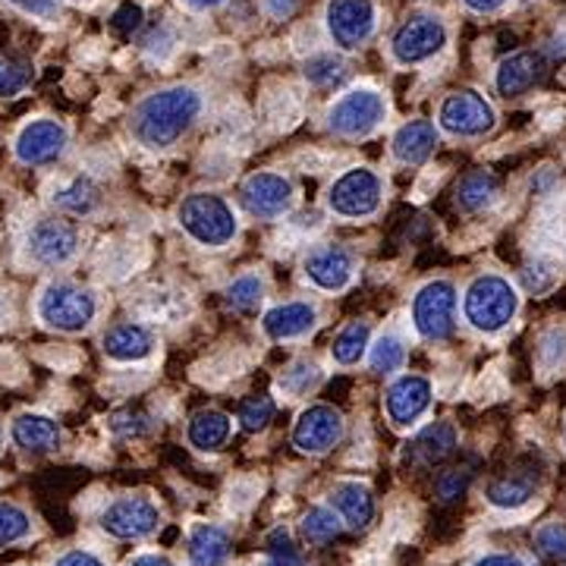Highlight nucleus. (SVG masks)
Instances as JSON below:
<instances>
[{
	"label": "nucleus",
	"instance_id": "1",
	"mask_svg": "<svg viewBox=\"0 0 566 566\" xmlns=\"http://www.w3.org/2000/svg\"><path fill=\"white\" fill-rule=\"evenodd\" d=\"M205 111V95L192 85H167L142 98L133 111L129 129L139 145L151 151H164L199 123Z\"/></svg>",
	"mask_w": 566,
	"mask_h": 566
},
{
	"label": "nucleus",
	"instance_id": "2",
	"mask_svg": "<svg viewBox=\"0 0 566 566\" xmlns=\"http://www.w3.org/2000/svg\"><path fill=\"white\" fill-rule=\"evenodd\" d=\"M520 315V290L510 277L501 274H479L465 286L463 318L475 334L497 337Z\"/></svg>",
	"mask_w": 566,
	"mask_h": 566
},
{
	"label": "nucleus",
	"instance_id": "3",
	"mask_svg": "<svg viewBox=\"0 0 566 566\" xmlns=\"http://www.w3.org/2000/svg\"><path fill=\"white\" fill-rule=\"evenodd\" d=\"M177 218H180L182 230L205 249H223L227 243H233L237 233H240V221H237L233 208L214 192L186 196Z\"/></svg>",
	"mask_w": 566,
	"mask_h": 566
},
{
	"label": "nucleus",
	"instance_id": "4",
	"mask_svg": "<svg viewBox=\"0 0 566 566\" xmlns=\"http://www.w3.org/2000/svg\"><path fill=\"white\" fill-rule=\"evenodd\" d=\"M39 318L51 331L82 334L98 318V300L92 290H85L80 283L51 281L39 296Z\"/></svg>",
	"mask_w": 566,
	"mask_h": 566
},
{
	"label": "nucleus",
	"instance_id": "5",
	"mask_svg": "<svg viewBox=\"0 0 566 566\" xmlns=\"http://www.w3.org/2000/svg\"><path fill=\"white\" fill-rule=\"evenodd\" d=\"M387 120V98L378 88H349L327 111V129L344 139H365Z\"/></svg>",
	"mask_w": 566,
	"mask_h": 566
},
{
	"label": "nucleus",
	"instance_id": "6",
	"mask_svg": "<svg viewBox=\"0 0 566 566\" xmlns=\"http://www.w3.org/2000/svg\"><path fill=\"white\" fill-rule=\"evenodd\" d=\"M381 202H385V180L368 167L346 170L327 189L331 214H337L344 221H365L381 208Z\"/></svg>",
	"mask_w": 566,
	"mask_h": 566
},
{
	"label": "nucleus",
	"instance_id": "7",
	"mask_svg": "<svg viewBox=\"0 0 566 566\" xmlns=\"http://www.w3.org/2000/svg\"><path fill=\"white\" fill-rule=\"evenodd\" d=\"M447 22L438 13H412L390 39V57L397 66H419L447 48Z\"/></svg>",
	"mask_w": 566,
	"mask_h": 566
},
{
	"label": "nucleus",
	"instance_id": "8",
	"mask_svg": "<svg viewBox=\"0 0 566 566\" xmlns=\"http://www.w3.org/2000/svg\"><path fill=\"white\" fill-rule=\"evenodd\" d=\"M412 327L422 340H447L457 327V286L450 281H428L412 296Z\"/></svg>",
	"mask_w": 566,
	"mask_h": 566
},
{
	"label": "nucleus",
	"instance_id": "9",
	"mask_svg": "<svg viewBox=\"0 0 566 566\" xmlns=\"http://www.w3.org/2000/svg\"><path fill=\"white\" fill-rule=\"evenodd\" d=\"M82 249L80 230L70 221L57 218H41L29 227L25 240H22V255L25 262L41 264V268H63L70 264Z\"/></svg>",
	"mask_w": 566,
	"mask_h": 566
},
{
	"label": "nucleus",
	"instance_id": "10",
	"mask_svg": "<svg viewBox=\"0 0 566 566\" xmlns=\"http://www.w3.org/2000/svg\"><path fill=\"white\" fill-rule=\"evenodd\" d=\"M438 126L447 136H457V139H482L497 126V111L485 95H479L472 88H460V92H450L441 102Z\"/></svg>",
	"mask_w": 566,
	"mask_h": 566
},
{
	"label": "nucleus",
	"instance_id": "11",
	"mask_svg": "<svg viewBox=\"0 0 566 566\" xmlns=\"http://www.w3.org/2000/svg\"><path fill=\"white\" fill-rule=\"evenodd\" d=\"M324 25L340 51H359L378 29L375 0H327Z\"/></svg>",
	"mask_w": 566,
	"mask_h": 566
},
{
	"label": "nucleus",
	"instance_id": "12",
	"mask_svg": "<svg viewBox=\"0 0 566 566\" xmlns=\"http://www.w3.org/2000/svg\"><path fill=\"white\" fill-rule=\"evenodd\" d=\"M102 528L111 538L139 542V538H148V535H155L161 528V510L151 504L148 497H139V494L117 497L102 513Z\"/></svg>",
	"mask_w": 566,
	"mask_h": 566
},
{
	"label": "nucleus",
	"instance_id": "13",
	"mask_svg": "<svg viewBox=\"0 0 566 566\" xmlns=\"http://www.w3.org/2000/svg\"><path fill=\"white\" fill-rule=\"evenodd\" d=\"M240 202L252 218L274 221V218H283L293 208L296 189L283 174H252L240 189Z\"/></svg>",
	"mask_w": 566,
	"mask_h": 566
},
{
	"label": "nucleus",
	"instance_id": "14",
	"mask_svg": "<svg viewBox=\"0 0 566 566\" xmlns=\"http://www.w3.org/2000/svg\"><path fill=\"white\" fill-rule=\"evenodd\" d=\"M70 145V129L61 120H51V117H39V120H29L17 133L13 142V151H17V161L29 164V167H41V164H51L61 158Z\"/></svg>",
	"mask_w": 566,
	"mask_h": 566
},
{
	"label": "nucleus",
	"instance_id": "15",
	"mask_svg": "<svg viewBox=\"0 0 566 566\" xmlns=\"http://www.w3.org/2000/svg\"><path fill=\"white\" fill-rule=\"evenodd\" d=\"M305 281L322 293H344L356 277V255L344 245H318L305 255Z\"/></svg>",
	"mask_w": 566,
	"mask_h": 566
},
{
	"label": "nucleus",
	"instance_id": "16",
	"mask_svg": "<svg viewBox=\"0 0 566 566\" xmlns=\"http://www.w3.org/2000/svg\"><path fill=\"white\" fill-rule=\"evenodd\" d=\"M344 438V416L340 409L327 403H315L300 412L293 424V444L303 453H327Z\"/></svg>",
	"mask_w": 566,
	"mask_h": 566
},
{
	"label": "nucleus",
	"instance_id": "17",
	"mask_svg": "<svg viewBox=\"0 0 566 566\" xmlns=\"http://www.w3.org/2000/svg\"><path fill=\"white\" fill-rule=\"evenodd\" d=\"M431 406V381L422 375H400L387 387L385 409L394 428H412Z\"/></svg>",
	"mask_w": 566,
	"mask_h": 566
},
{
	"label": "nucleus",
	"instance_id": "18",
	"mask_svg": "<svg viewBox=\"0 0 566 566\" xmlns=\"http://www.w3.org/2000/svg\"><path fill=\"white\" fill-rule=\"evenodd\" d=\"M542 80H545V57L535 51H516L494 70V88L504 98H520Z\"/></svg>",
	"mask_w": 566,
	"mask_h": 566
},
{
	"label": "nucleus",
	"instance_id": "19",
	"mask_svg": "<svg viewBox=\"0 0 566 566\" xmlns=\"http://www.w3.org/2000/svg\"><path fill=\"white\" fill-rule=\"evenodd\" d=\"M535 494H538V472L535 469H513L485 488L488 504L494 510H506V513L528 506L535 501Z\"/></svg>",
	"mask_w": 566,
	"mask_h": 566
},
{
	"label": "nucleus",
	"instance_id": "20",
	"mask_svg": "<svg viewBox=\"0 0 566 566\" xmlns=\"http://www.w3.org/2000/svg\"><path fill=\"white\" fill-rule=\"evenodd\" d=\"M438 142H441V133H438V126H434V123L409 120L394 133V139H390V151H394V158H397L400 164L416 167V164H424L431 155H434Z\"/></svg>",
	"mask_w": 566,
	"mask_h": 566
},
{
	"label": "nucleus",
	"instance_id": "21",
	"mask_svg": "<svg viewBox=\"0 0 566 566\" xmlns=\"http://www.w3.org/2000/svg\"><path fill=\"white\" fill-rule=\"evenodd\" d=\"M318 324V308L312 303H283L264 312L262 331L271 340H296Z\"/></svg>",
	"mask_w": 566,
	"mask_h": 566
},
{
	"label": "nucleus",
	"instance_id": "22",
	"mask_svg": "<svg viewBox=\"0 0 566 566\" xmlns=\"http://www.w3.org/2000/svg\"><path fill=\"white\" fill-rule=\"evenodd\" d=\"M457 441H460V434H457V428L450 422L428 424V428H422L412 438V444L406 450V463L419 465V469L444 463L447 457L457 450Z\"/></svg>",
	"mask_w": 566,
	"mask_h": 566
},
{
	"label": "nucleus",
	"instance_id": "23",
	"mask_svg": "<svg viewBox=\"0 0 566 566\" xmlns=\"http://www.w3.org/2000/svg\"><path fill=\"white\" fill-rule=\"evenodd\" d=\"M10 438L13 444L25 450V453H51L61 447V424L54 422L51 416H41V412H22L10 424Z\"/></svg>",
	"mask_w": 566,
	"mask_h": 566
},
{
	"label": "nucleus",
	"instance_id": "24",
	"mask_svg": "<svg viewBox=\"0 0 566 566\" xmlns=\"http://www.w3.org/2000/svg\"><path fill=\"white\" fill-rule=\"evenodd\" d=\"M155 353V334L145 324H114L104 334V356L114 363H142Z\"/></svg>",
	"mask_w": 566,
	"mask_h": 566
},
{
	"label": "nucleus",
	"instance_id": "25",
	"mask_svg": "<svg viewBox=\"0 0 566 566\" xmlns=\"http://www.w3.org/2000/svg\"><path fill=\"white\" fill-rule=\"evenodd\" d=\"M331 506L349 528H368L375 520V497L363 482H340L331 491Z\"/></svg>",
	"mask_w": 566,
	"mask_h": 566
},
{
	"label": "nucleus",
	"instance_id": "26",
	"mask_svg": "<svg viewBox=\"0 0 566 566\" xmlns=\"http://www.w3.org/2000/svg\"><path fill=\"white\" fill-rule=\"evenodd\" d=\"M230 416L227 412H218V409H202L189 419V428H186V438L189 444L202 453H218L227 441H230Z\"/></svg>",
	"mask_w": 566,
	"mask_h": 566
},
{
	"label": "nucleus",
	"instance_id": "27",
	"mask_svg": "<svg viewBox=\"0 0 566 566\" xmlns=\"http://www.w3.org/2000/svg\"><path fill=\"white\" fill-rule=\"evenodd\" d=\"M230 557V535L221 526L192 528L189 535V564L192 566H223Z\"/></svg>",
	"mask_w": 566,
	"mask_h": 566
},
{
	"label": "nucleus",
	"instance_id": "28",
	"mask_svg": "<svg viewBox=\"0 0 566 566\" xmlns=\"http://www.w3.org/2000/svg\"><path fill=\"white\" fill-rule=\"evenodd\" d=\"M494 199H497V177L488 174V170H472L457 186V205H460V211H465V214L482 211Z\"/></svg>",
	"mask_w": 566,
	"mask_h": 566
},
{
	"label": "nucleus",
	"instance_id": "29",
	"mask_svg": "<svg viewBox=\"0 0 566 566\" xmlns=\"http://www.w3.org/2000/svg\"><path fill=\"white\" fill-rule=\"evenodd\" d=\"M368 337H371V331H368V324L365 322H353L346 324L344 331L337 334V340L331 346V356H334V363L337 365H356L363 363L365 353H368Z\"/></svg>",
	"mask_w": 566,
	"mask_h": 566
},
{
	"label": "nucleus",
	"instance_id": "30",
	"mask_svg": "<svg viewBox=\"0 0 566 566\" xmlns=\"http://www.w3.org/2000/svg\"><path fill=\"white\" fill-rule=\"evenodd\" d=\"M102 202V196H98V189L92 186L88 180H73L61 186L57 192H54V205L66 211V214H88V211H95Z\"/></svg>",
	"mask_w": 566,
	"mask_h": 566
},
{
	"label": "nucleus",
	"instance_id": "31",
	"mask_svg": "<svg viewBox=\"0 0 566 566\" xmlns=\"http://www.w3.org/2000/svg\"><path fill=\"white\" fill-rule=\"evenodd\" d=\"M368 363L381 375H394L406 363V344L397 334H381L375 344L368 346Z\"/></svg>",
	"mask_w": 566,
	"mask_h": 566
},
{
	"label": "nucleus",
	"instance_id": "32",
	"mask_svg": "<svg viewBox=\"0 0 566 566\" xmlns=\"http://www.w3.org/2000/svg\"><path fill=\"white\" fill-rule=\"evenodd\" d=\"M32 535V516L20 504L0 501V547L25 542Z\"/></svg>",
	"mask_w": 566,
	"mask_h": 566
},
{
	"label": "nucleus",
	"instance_id": "33",
	"mask_svg": "<svg viewBox=\"0 0 566 566\" xmlns=\"http://www.w3.org/2000/svg\"><path fill=\"white\" fill-rule=\"evenodd\" d=\"M340 528L344 520L334 506H312L303 516V535L308 542H331L334 535H340Z\"/></svg>",
	"mask_w": 566,
	"mask_h": 566
},
{
	"label": "nucleus",
	"instance_id": "34",
	"mask_svg": "<svg viewBox=\"0 0 566 566\" xmlns=\"http://www.w3.org/2000/svg\"><path fill=\"white\" fill-rule=\"evenodd\" d=\"M227 305L233 312H252L264 300V281L259 274H243L227 286Z\"/></svg>",
	"mask_w": 566,
	"mask_h": 566
},
{
	"label": "nucleus",
	"instance_id": "35",
	"mask_svg": "<svg viewBox=\"0 0 566 566\" xmlns=\"http://www.w3.org/2000/svg\"><path fill=\"white\" fill-rule=\"evenodd\" d=\"M305 80L312 82V85H318V88H327V85H334V82H340L346 76V63L340 57H334V54H315V57H308L305 61Z\"/></svg>",
	"mask_w": 566,
	"mask_h": 566
},
{
	"label": "nucleus",
	"instance_id": "36",
	"mask_svg": "<svg viewBox=\"0 0 566 566\" xmlns=\"http://www.w3.org/2000/svg\"><path fill=\"white\" fill-rule=\"evenodd\" d=\"M538 363L545 365V371H560L566 368V327H547L538 340Z\"/></svg>",
	"mask_w": 566,
	"mask_h": 566
},
{
	"label": "nucleus",
	"instance_id": "37",
	"mask_svg": "<svg viewBox=\"0 0 566 566\" xmlns=\"http://www.w3.org/2000/svg\"><path fill=\"white\" fill-rule=\"evenodd\" d=\"M322 385V368L315 363H308V359H300V363L293 365L290 371H283L281 387L286 394H296V397H303L308 390H315V387Z\"/></svg>",
	"mask_w": 566,
	"mask_h": 566
},
{
	"label": "nucleus",
	"instance_id": "38",
	"mask_svg": "<svg viewBox=\"0 0 566 566\" xmlns=\"http://www.w3.org/2000/svg\"><path fill=\"white\" fill-rule=\"evenodd\" d=\"M32 85V66L22 61H0V98H17Z\"/></svg>",
	"mask_w": 566,
	"mask_h": 566
},
{
	"label": "nucleus",
	"instance_id": "39",
	"mask_svg": "<svg viewBox=\"0 0 566 566\" xmlns=\"http://www.w3.org/2000/svg\"><path fill=\"white\" fill-rule=\"evenodd\" d=\"M535 545L545 557L566 560V523H547L535 532Z\"/></svg>",
	"mask_w": 566,
	"mask_h": 566
},
{
	"label": "nucleus",
	"instance_id": "40",
	"mask_svg": "<svg viewBox=\"0 0 566 566\" xmlns=\"http://www.w3.org/2000/svg\"><path fill=\"white\" fill-rule=\"evenodd\" d=\"M271 419H274V400H268V397H252L240 409V422L245 431H262Z\"/></svg>",
	"mask_w": 566,
	"mask_h": 566
},
{
	"label": "nucleus",
	"instance_id": "41",
	"mask_svg": "<svg viewBox=\"0 0 566 566\" xmlns=\"http://www.w3.org/2000/svg\"><path fill=\"white\" fill-rule=\"evenodd\" d=\"M469 482H472V469H450V472L441 475V482H438V497L444 504H453V501L463 497Z\"/></svg>",
	"mask_w": 566,
	"mask_h": 566
},
{
	"label": "nucleus",
	"instance_id": "42",
	"mask_svg": "<svg viewBox=\"0 0 566 566\" xmlns=\"http://www.w3.org/2000/svg\"><path fill=\"white\" fill-rule=\"evenodd\" d=\"M7 3H13L25 17H35V20L44 22H57L63 13L61 0H7Z\"/></svg>",
	"mask_w": 566,
	"mask_h": 566
},
{
	"label": "nucleus",
	"instance_id": "43",
	"mask_svg": "<svg viewBox=\"0 0 566 566\" xmlns=\"http://www.w3.org/2000/svg\"><path fill=\"white\" fill-rule=\"evenodd\" d=\"M114 25H117L120 32H133V29H139V25H142V7H139V3H123L120 10L114 13Z\"/></svg>",
	"mask_w": 566,
	"mask_h": 566
},
{
	"label": "nucleus",
	"instance_id": "44",
	"mask_svg": "<svg viewBox=\"0 0 566 566\" xmlns=\"http://www.w3.org/2000/svg\"><path fill=\"white\" fill-rule=\"evenodd\" d=\"M472 566H528L526 557H520V554H506V551H494V554H485V557H479Z\"/></svg>",
	"mask_w": 566,
	"mask_h": 566
},
{
	"label": "nucleus",
	"instance_id": "45",
	"mask_svg": "<svg viewBox=\"0 0 566 566\" xmlns=\"http://www.w3.org/2000/svg\"><path fill=\"white\" fill-rule=\"evenodd\" d=\"M54 566H107V564H104L98 554H92V551H66Z\"/></svg>",
	"mask_w": 566,
	"mask_h": 566
},
{
	"label": "nucleus",
	"instance_id": "46",
	"mask_svg": "<svg viewBox=\"0 0 566 566\" xmlns=\"http://www.w3.org/2000/svg\"><path fill=\"white\" fill-rule=\"evenodd\" d=\"M300 10V0H264V13L271 20H290Z\"/></svg>",
	"mask_w": 566,
	"mask_h": 566
},
{
	"label": "nucleus",
	"instance_id": "47",
	"mask_svg": "<svg viewBox=\"0 0 566 566\" xmlns=\"http://www.w3.org/2000/svg\"><path fill=\"white\" fill-rule=\"evenodd\" d=\"M545 271L547 268H526V286L532 290V293H545V290H551L554 286V274H547L545 277Z\"/></svg>",
	"mask_w": 566,
	"mask_h": 566
},
{
	"label": "nucleus",
	"instance_id": "48",
	"mask_svg": "<svg viewBox=\"0 0 566 566\" xmlns=\"http://www.w3.org/2000/svg\"><path fill=\"white\" fill-rule=\"evenodd\" d=\"M268 551L271 554H296V547H293V542H290V535L283 532V528H274L271 535H268Z\"/></svg>",
	"mask_w": 566,
	"mask_h": 566
},
{
	"label": "nucleus",
	"instance_id": "49",
	"mask_svg": "<svg viewBox=\"0 0 566 566\" xmlns=\"http://www.w3.org/2000/svg\"><path fill=\"white\" fill-rule=\"evenodd\" d=\"M463 3L472 10V13H482V17H488V13H501L510 0H463Z\"/></svg>",
	"mask_w": 566,
	"mask_h": 566
},
{
	"label": "nucleus",
	"instance_id": "50",
	"mask_svg": "<svg viewBox=\"0 0 566 566\" xmlns=\"http://www.w3.org/2000/svg\"><path fill=\"white\" fill-rule=\"evenodd\" d=\"M259 566H308V564H303L296 554H271V557H268V560H262Z\"/></svg>",
	"mask_w": 566,
	"mask_h": 566
},
{
	"label": "nucleus",
	"instance_id": "51",
	"mask_svg": "<svg viewBox=\"0 0 566 566\" xmlns=\"http://www.w3.org/2000/svg\"><path fill=\"white\" fill-rule=\"evenodd\" d=\"M129 566H177L170 557H164V554H139L136 560Z\"/></svg>",
	"mask_w": 566,
	"mask_h": 566
},
{
	"label": "nucleus",
	"instance_id": "52",
	"mask_svg": "<svg viewBox=\"0 0 566 566\" xmlns=\"http://www.w3.org/2000/svg\"><path fill=\"white\" fill-rule=\"evenodd\" d=\"M192 13H211V10H218V7H223L227 0H182Z\"/></svg>",
	"mask_w": 566,
	"mask_h": 566
},
{
	"label": "nucleus",
	"instance_id": "53",
	"mask_svg": "<svg viewBox=\"0 0 566 566\" xmlns=\"http://www.w3.org/2000/svg\"><path fill=\"white\" fill-rule=\"evenodd\" d=\"M3 312H7V296L0 293V318H3Z\"/></svg>",
	"mask_w": 566,
	"mask_h": 566
}]
</instances>
